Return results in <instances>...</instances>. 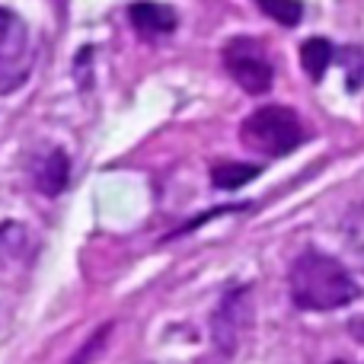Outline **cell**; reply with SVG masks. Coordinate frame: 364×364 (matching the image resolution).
<instances>
[{"mask_svg":"<svg viewBox=\"0 0 364 364\" xmlns=\"http://www.w3.org/2000/svg\"><path fill=\"white\" fill-rule=\"evenodd\" d=\"M288 291L294 307L310 310V314H326L339 310L346 304L358 301L361 288L352 278V272L336 256L320 250H304L294 259L288 272Z\"/></svg>","mask_w":364,"mask_h":364,"instance_id":"cell-1","label":"cell"},{"mask_svg":"<svg viewBox=\"0 0 364 364\" xmlns=\"http://www.w3.org/2000/svg\"><path fill=\"white\" fill-rule=\"evenodd\" d=\"M307 141L301 115L288 106H262L240 125V144L259 157H284Z\"/></svg>","mask_w":364,"mask_h":364,"instance_id":"cell-2","label":"cell"},{"mask_svg":"<svg viewBox=\"0 0 364 364\" xmlns=\"http://www.w3.org/2000/svg\"><path fill=\"white\" fill-rule=\"evenodd\" d=\"M220 61H224L227 74L233 77V83H237L243 93L262 96L272 90L275 68H272V61L259 38H250V36L230 38V42L220 48Z\"/></svg>","mask_w":364,"mask_h":364,"instance_id":"cell-3","label":"cell"},{"mask_svg":"<svg viewBox=\"0 0 364 364\" xmlns=\"http://www.w3.org/2000/svg\"><path fill=\"white\" fill-rule=\"evenodd\" d=\"M29 70H32L29 29L13 10L0 6V96L23 87L29 80Z\"/></svg>","mask_w":364,"mask_h":364,"instance_id":"cell-4","label":"cell"},{"mask_svg":"<svg viewBox=\"0 0 364 364\" xmlns=\"http://www.w3.org/2000/svg\"><path fill=\"white\" fill-rule=\"evenodd\" d=\"M250 326V288H230L220 297L218 310L211 316L214 346L224 355H233L237 342L243 339V329Z\"/></svg>","mask_w":364,"mask_h":364,"instance_id":"cell-5","label":"cell"},{"mask_svg":"<svg viewBox=\"0 0 364 364\" xmlns=\"http://www.w3.org/2000/svg\"><path fill=\"white\" fill-rule=\"evenodd\" d=\"M128 19H132L134 29L147 38L170 36V32H176V26H179L176 10L166 4H157V0H138V4H132L128 6Z\"/></svg>","mask_w":364,"mask_h":364,"instance_id":"cell-6","label":"cell"},{"mask_svg":"<svg viewBox=\"0 0 364 364\" xmlns=\"http://www.w3.org/2000/svg\"><path fill=\"white\" fill-rule=\"evenodd\" d=\"M32 182H36V188L42 195H48V198L61 195L64 188H68V182H70V157H68V151L55 147V151L42 154V157L32 164Z\"/></svg>","mask_w":364,"mask_h":364,"instance_id":"cell-7","label":"cell"},{"mask_svg":"<svg viewBox=\"0 0 364 364\" xmlns=\"http://www.w3.org/2000/svg\"><path fill=\"white\" fill-rule=\"evenodd\" d=\"M336 58V48L333 42H326V38H307V42L301 45V64L304 70H307L310 80H323V74H326V68L333 64Z\"/></svg>","mask_w":364,"mask_h":364,"instance_id":"cell-8","label":"cell"},{"mask_svg":"<svg viewBox=\"0 0 364 364\" xmlns=\"http://www.w3.org/2000/svg\"><path fill=\"white\" fill-rule=\"evenodd\" d=\"M259 173H262V166H256V164H237V160H224V164H218L211 170V182H214V188H240V186H246L250 179H256Z\"/></svg>","mask_w":364,"mask_h":364,"instance_id":"cell-9","label":"cell"},{"mask_svg":"<svg viewBox=\"0 0 364 364\" xmlns=\"http://www.w3.org/2000/svg\"><path fill=\"white\" fill-rule=\"evenodd\" d=\"M256 6L278 26H297L304 19V4L301 0H256Z\"/></svg>","mask_w":364,"mask_h":364,"instance_id":"cell-10","label":"cell"},{"mask_svg":"<svg viewBox=\"0 0 364 364\" xmlns=\"http://www.w3.org/2000/svg\"><path fill=\"white\" fill-rule=\"evenodd\" d=\"M348 336L364 346V316H355V320H348Z\"/></svg>","mask_w":364,"mask_h":364,"instance_id":"cell-11","label":"cell"}]
</instances>
